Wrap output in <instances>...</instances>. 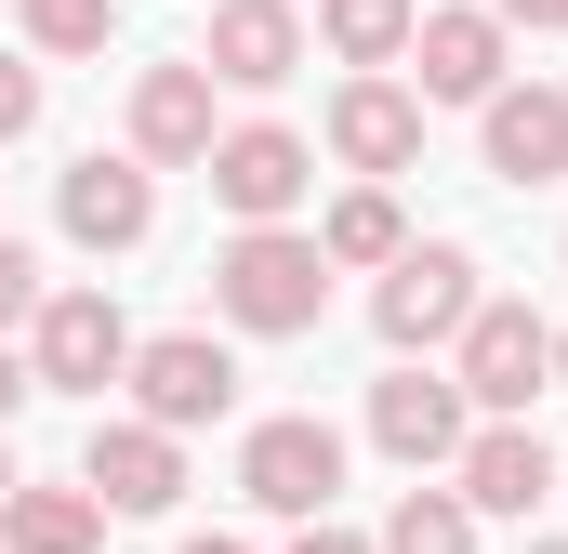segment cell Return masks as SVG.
Instances as JSON below:
<instances>
[{"mask_svg": "<svg viewBox=\"0 0 568 554\" xmlns=\"http://www.w3.org/2000/svg\"><path fill=\"white\" fill-rule=\"evenodd\" d=\"M0 554H13V542H0Z\"/></svg>", "mask_w": 568, "mask_h": 554, "instance_id": "obj_31", "label": "cell"}, {"mask_svg": "<svg viewBox=\"0 0 568 554\" xmlns=\"http://www.w3.org/2000/svg\"><path fill=\"white\" fill-rule=\"evenodd\" d=\"M53 212H67V238H80V252H145V238H159V172L93 145V158H67Z\"/></svg>", "mask_w": 568, "mask_h": 554, "instance_id": "obj_13", "label": "cell"}, {"mask_svg": "<svg viewBox=\"0 0 568 554\" xmlns=\"http://www.w3.org/2000/svg\"><path fill=\"white\" fill-rule=\"evenodd\" d=\"M556 397H568V330H556Z\"/></svg>", "mask_w": 568, "mask_h": 554, "instance_id": "obj_28", "label": "cell"}, {"mask_svg": "<svg viewBox=\"0 0 568 554\" xmlns=\"http://www.w3.org/2000/svg\"><path fill=\"white\" fill-rule=\"evenodd\" d=\"M239 489H252L265 515H291V529H304V515H331V489H344V435H331L317 410L252 422V435H239Z\"/></svg>", "mask_w": 568, "mask_h": 554, "instance_id": "obj_5", "label": "cell"}, {"mask_svg": "<svg viewBox=\"0 0 568 554\" xmlns=\"http://www.w3.org/2000/svg\"><path fill=\"white\" fill-rule=\"evenodd\" d=\"M27 397H40V370H27V357H13V330H0V422L27 410Z\"/></svg>", "mask_w": 568, "mask_h": 554, "instance_id": "obj_24", "label": "cell"}, {"mask_svg": "<svg viewBox=\"0 0 568 554\" xmlns=\"http://www.w3.org/2000/svg\"><path fill=\"white\" fill-rule=\"evenodd\" d=\"M27 317H40V252L0 238V330H27Z\"/></svg>", "mask_w": 568, "mask_h": 554, "instance_id": "obj_22", "label": "cell"}, {"mask_svg": "<svg viewBox=\"0 0 568 554\" xmlns=\"http://www.w3.org/2000/svg\"><path fill=\"white\" fill-rule=\"evenodd\" d=\"M410 93L424 106H489L503 93V13L489 0H436V13H410Z\"/></svg>", "mask_w": 568, "mask_h": 554, "instance_id": "obj_7", "label": "cell"}, {"mask_svg": "<svg viewBox=\"0 0 568 554\" xmlns=\"http://www.w3.org/2000/svg\"><path fill=\"white\" fill-rule=\"evenodd\" d=\"M317 252H331V265H397V252H410V225H397V185H371V172H357V185L317 212Z\"/></svg>", "mask_w": 568, "mask_h": 554, "instance_id": "obj_18", "label": "cell"}, {"mask_svg": "<svg viewBox=\"0 0 568 554\" xmlns=\"http://www.w3.org/2000/svg\"><path fill=\"white\" fill-rule=\"evenodd\" d=\"M27 13V53H106L120 40V0H13Z\"/></svg>", "mask_w": 568, "mask_h": 554, "instance_id": "obj_21", "label": "cell"}, {"mask_svg": "<svg viewBox=\"0 0 568 554\" xmlns=\"http://www.w3.org/2000/svg\"><path fill=\"white\" fill-rule=\"evenodd\" d=\"M476 145H489V172H503V185H556V172H568V93L503 80V93L476 106Z\"/></svg>", "mask_w": 568, "mask_h": 554, "instance_id": "obj_16", "label": "cell"}, {"mask_svg": "<svg viewBox=\"0 0 568 554\" xmlns=\"http://www.w3.org/2000/svg\"><path fill=\"white\" fill-rule=\"evenodd\" d=\"M212 304H225V330H252V343H304V330L331 317V252H317L304 225H239V238L212 252Z\"/></svg>", "mask_w": 568, "mask_h": 554, "instance_id": "obj_1", "label": "cell"}, {"mask_svg": "<svg viewBox=\"0 0 568 554\" xmlns=\"http://www.w3.org/2000/svg\"><path fill=\"white\" fill-rule=\"evenodd\" d=\"M410 13H424V0H317V40H331L344 66H397V53H410Z\"/></svg>", "mask_w": 568, "mask_h": 554, "instance_id": "obj_19", "label": "cell"}, {"mask_svg": "<svg viewBox=\"0 0 568 554\" xmlns=\"http://www.w3.org/2000/svg\"><path fill=\"white\" fill-rule=\"evenodd\" d=\"M133 158L145 172H199V158H212V66H199V53L133 80Z\"/></svg>", "mask_w": 568, "mask_h": 554, "instance_id": "obj_15", "label": "cell"}, {"mask_svg": "<svg viewBox=\"0 0 568 554\" xmlns=\"http://www.w3.org/2000/svg\"><path fill=\"white\" fill-rule=\"evenodd\" d=\"M0 542L13 554H106V502L93 489H0Z\"/></svg>", "mask_w": 568, "mask_h": 554, "instance_id": "obj_17", "label": "cell"}, {"mask_svg": "<svg viewBox=\"0 0 568 554\" xmlns=\"http://www.w3.org/2000/svg\"><path fill=\"white\" fill-rule=\"evenodd\" d=\"M503 27H568V0H489Z\"/></svg>", "mask_w": 568, "mask_h": 554, "instance_id": "obj_26", "label": "cell"}, {"mask_svg": "<svg viewBox=\"0 0 568 554\" xmlns=\"http://www.w3.org/2000/svg\"><path fill=\"white\" fill-rule=\"evenodd\" d=\"M463 317H476V252H463V238H410V252L384 265V290H371V330H384L397 357L449 343Z\"/></svg>", "mask_w": 568, "mask_h": 554, "instance_id": "obj_4", "label": "cell"}, {"mask_svg": "<svg viewBox=\"0 0 568 554\" xmlns=\"http://www.w3.org/2000/svg\"><path fill=\"white\" fill-rule=\"evenodd\" d=\"M384 554H476V502H463V489H397Z\"/></svg>", "mask_w": 568, "mask_h": 554, "instance_id": "obj_20", "label": "cell"}, {"mask_svg": "<svg viewBox=\"0 0 568 554\" xmlns=\"http://www.w3.org/2000/svg\"><path fill=\"white\" fill-rule=\"evenodd\" d=\"M80 489L106 502V515H172L185 502V435L172 422H93V449H80Z\"/></svg>", "mask_w": 568, "mask_h": 554, "instance_id": "obj_11", "label": "cell"}, {"mask_svg": "<svg viewBox=\"0 0 568 554\" xmlns=\"http://www.w3.org/2000/svg\"><path fill=\"white\" fill-rule=\"evenodd\" d=\"M291 554H384V542H357V529H331V515H304V542Z\"/></svg>", "mask_w": 568, "mask_h": 554, "instance_id": "obj_25", "label": "cell"}, {"mask_svg": "<svg viewBox=\"0 0 568 554\" xmlns=\"http://www.w3.org/2000/svg\"><path fill=\"white\" fill-rule=\"evenodd\" d=\"M172 554H252V542H225V529H212V542H172Z\"/></svg>", "mask_w": 568, "mask_h": 554, "instance_id": "obj_27", "label": "cell"}, {"mask_svg": "<svg viewBox=\"0 0 568 554\" xmlns=\"http://www.w3.org/2000/svg\"><path fill=\"white\" fill-rule=\"evenodd\" d=\"M199 66H212V93H278L291 66H304V13L291 0H212Z\"/></svg>", "mask_w": 568, "mask_h": 554, "instance_id": "obj_14", "label": "cell"}, {"mask_svg": "<svg viewBox=\"0 0 568 554\" xmlns=\"http://www.w3.org/2000/svg\"><path fill=\"white\" fill-rule=\"evenodd\" d=\"M0 489H13V449H0Z\"/></svg>", "mask_w": 568, "mask_h": 554, "instance_id": "obj_29", "label": "cell"}, {"mask_svg": "<svg viewBox=\"0 0 568 554\" xmlns=\"http://www.w3.org/2000/svg\"><path fill=\"white\" fill-rule=\"evenodd\" d=\"M449 370H463V397H476V410H529V397L556 383V330H542L529 304L476 290V317L449 330Z\"/></svg>", "mask_w": 568, "mask_h": 554, "instance_id": "obj_3", "label": "cell"}, {"mask_svg": "<svg viewBox=\"0 0 568 554\" xmlns=\"http://www.w3.org/2000/svg\"><path fill=\"white\" fill-rule=\"evenodd\" d=\"M331 158H344V172H371V185H397V172L424 158V93H410V80H384V66H357V80L331 93Z\"/></svg>", "mask_w": 568, "mask_h": 554, "instance_id": "obj_12", "label": "cell"}, {"mask_svg": "<svg viewBox=\"0 0 568 554\" xmlns=\"http://www.w3.org/2000/svg\"><path fill=\"white\" fill-rule=\"evenodd\" d=\"M13 133H40V66L27 53H0V145Z\"/></svg>", "mask_w": 568, "mask_h": 554, "instance_id": "obj_23", "label": "cell"}, {"mask_svg": "<svg viewBox=\"0 0 568 554\" xmlns=\"http://www.w3.org/2000/svg\"><path fill=\"white\" fill-rule=\"evenodd\" d=\"M212 198L239 212V225H291L304 212V185H317V145L304 133H278V120H239V133H212Z\"/></svg>", "mask_w": 568, "mask_h": 554, "instance_id": "obj_9", "label": "cell"}, {"mask_svg": "<svg viewBox=\"0 0 568 554\" xmlns=\"http://www.w3.org/2000/svg\"><path fill=\"white\" fill-rule=\"evenodd\" d=\"M463 435H476L463 370H384V383H371V449H384V462L436 475V462H463Z\"/></svg>", "mask_w": 568, "mask_h": 554, "instance_id": "obj_10", "label": "cell"}, {"mask_svg": "<svg viewBox=\"0 0 568 554\" xmlns=\"http://www.w3.org/2000/svg\"><path fill=\"white\" fill-rule=\"evenodd\" d=\"M133 410L145 422H172V435H199V422H225L239 410V357L212 343V330H159V343H133Z\"/></svg>", "mask_w": 568, "mask_h": 554, "instance_id": "obj_8", "label": "cell"}, {"mask_svg": "<svg viewBox=\"0 0 568 554\" xmlns=\"http://www.w3.org/2000/svg\"><path fill=\"white\" fill-rule=\"evenodd\" d=\"M27 370H40L53 397H106V383L133 370V317H120L106 290H40V317H27Z\"/></svg>", "mask_w": 568, "mask_h": 554, "instance_id": "obj_2", "label": "cell"}, {"mask_svg": "<svg viewBox=\"0 0 568 554\" xmlns=\"http://www.w3.org/2000/svg\"><path fill=\"white\" fill-rule=\"evenodd\" d=\"M449 489H463L476 515H516V529H529V515H542V502L568 489V462L542 449V435H529V410H476L463 462H449Z\"/></svg>", "mask_w": 568, "mask_h": 554, "instance_id": "obj_6", "label": "cell"}, {"mask_svg": "<svg viewBox=\"0 0 568 554\" xmlns=\"http://www.w3.org/2000/svg\"><path fill=\"white\" fill-rule=\"evenodd\" d=\"M529 554H568V542H529Z\"/></svg>", "mask_w": 568, "mask_h": 554, "instance_id": "obj_30", "label": "cell"}]
</instances>
